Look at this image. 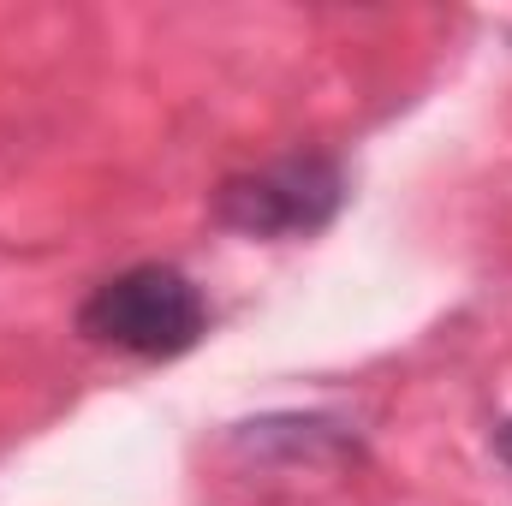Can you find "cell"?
<instances>
[{"instance_id":"3","label":"cell","mask_w":512,"mask_h":506,"mask_svg":"<svg viewBox=\"0 0 512 506\" xmlns=\"http://www.w3.org/2000/svg\"><path fill=\"white\" fill-rule=\"evenodd\" d=\"M239 447L251 453H286V459H310V465H328V459H352L358 441L328 423V417H262L239 429Z\"/></svg>"},{"instance_id":"2","label":"cell","mask_w":512,"mask_h":506,"mask_svg":"<svg viewBox=\"0 0 512 506\" xmlns=\"http://www.w3.org/2000/svg\"><path fill=\"white\" fill-rule=\"evenodd\" d=\"M346 203V173L322 149L280 155L268 167L233 173L215 191V221L245 233V239H304L322 233Z\"/></svg>"},{"instance_id":"4","label":"cell","mask_w":512,"mask_h":506,"mask_svg":"<svg viewBox=\"0 0 512 506\" xmlns=\"http://www.w3.org/2000/svg\"><path fill=\"white\" fill-rule=\"evenodd\" d=\"M501 453H507V459H512V423H507V429H501Z\"/></svg>"},{"instance_id":"1","label":"cell","mask_w":512,"mask_h":506,"mask_svg":"<svg viewBox=\"0 0 512 506\" xmlns=\"http://www.w3.org/2000/svg\"><path fill=\"white\" fill-rule=\"evenodd\" d=\"M78 328H84V340H96L108 352L167 364V358H185L209 334V298L197 292L191 274H179L167 262H137L84 298Z\"/></svg>"}]
</instances>
